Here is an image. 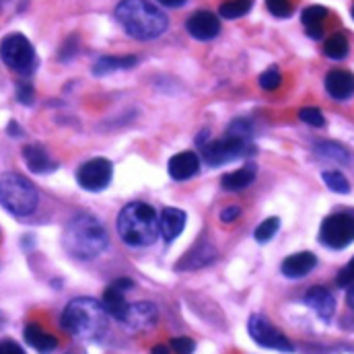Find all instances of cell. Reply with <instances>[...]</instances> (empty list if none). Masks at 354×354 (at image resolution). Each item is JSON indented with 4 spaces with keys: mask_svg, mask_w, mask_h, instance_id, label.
Wrapping results in <instances>:
<instances>
[{
    "mask_svg": "<svg viewBox=\"0 0 354 354\" xmlns=\"http://www.w3.org/2000/svg\"><path fill=\"white\" fill-rule=\"evenodd\" d=\"M185 29L194 39L208 41V39H214L221 33V21L210 10H198L185 21Z\"/></svg>",
    "mask_w": 354,
    "mask_h": 354,
    "instance_id": "cell-11",
    "label": "cell"
},
{
    "mask_svg": "<svg viewBox=\"0 0 354 354\" xmlns=\"http://www.w3.org/2000/svg\"><path fill=\"white\" fill-rule=\"evenodd\" d=\"M0 58L8 68L21 75H29L35 68V50L21 33H10L0 41Z\"/></svg>",
    "mask_w": 354,
    "mask_h": 354,
    "instance_id": "cell-6",
    "label": "cell"
},
{
    "mask_svg": "<svg viewBox=\"0 0 354 354\" xmlns=\"http://www.w3.org/2000/svg\"><path fill=\"white\" fill-rule=\"evenodd\" d=\"M23 157H25L27 167L33 174H50L56 169V163L50 159V155L46 153V149L41 145H27L23 149Z\"/></svg>",
    "mask_w": 354,
    "mask_h": 354,
    "instance_id": "cell-18",
    "label": "cell"
},
{
    "mask_svg": "<svg viewBox=\"0 0 354 354\" xmlns=\"http://www.w3.org/2000/svg\"><path fill=\"white\" fill-rule=\"evenodd\" d=\"M130 330H149L157 324V307L153 303H130L122 319Z\"/></svg>",
    "mask_w": 354,
    "mask_h": 354,
    "instance_id": "cell-12",
    "label": "cell"
},
{
    "mask_svg": "<svg viewBox=\"0 0 354 354\" xmlns=\"http://www.w3.org/2000/svg\"><path fill=\"white\" fill-rule=\"evenodd\" d=\"M319 241L330 250H344L354 241V214L334 212L324 218Z\"/></svg>",
    "mask_w": 354,
    "mask_h": 354,
    "instance_id": "cell-7",
    "label": "cell"
},
{
    "mask_svg": "<svg viewBox=\"0 0 354 354\" xmlns=\"http://www.w3.org/2000/svg\"><path fill=\"white\" fill-rule=\"evenodd\" d=\"M278 227H280V218H276V216L266 218L264 223L256 229V233H254L256 241H260V243H268V241L278 233Z\"/></svg>",
    "mask_w": 354,
    "mask_h": 354,
    "instance_id": "cell-27",
    "label": "cell"
},
{
    "mask_svg": "<svg viewBox=\"0 0 354 354\" xmlns=\"http://www.w3.org/2000/svg\"><path fill=\"white\" fill-rule=\"evenodd\" d=\"M307 35H309L311 39H322V37H324V25H319V27H309V29H307Z\"/></svg>",
    "mask_w": 354,
    "mask_h": 354,
    "instance_id": "cell-37",
    "label": "cell"
},
{
    "mask_svg": "<svg viewBox=\"0 0 354 354\" xmlns=\"http://www.w3.org/2000/svg\"><path fill=\"white\" fill-rule=\"evenodd\" d=\"M25 340L29 346H33L37 353L41 354H50L58 348V340L52 334H48L44 328H39L37 324H29L25 328Z\"/></svg>",
    "mask_w": 354,
    "mask_h": 354,
    "instance_id": "cell-20",
    "label": "cell"
},
{
    "mask_svg": "<svg viewBox=\"0 0 354 354\" xmlns=\"http://www.w3.org/2000/svg\"><path fill=\"white\" fill-rule=\"evenodd\" d=\"M202 147V159L210 165V167H218L225 163H231L237 157H243L250 153V140L243 138H235V136H225L223 140H214V142H206L200 145Z\"/></svg>",
    "mask_w": 354,
    "mask_h": 354,
    "instance_id": "cell-8",
    "label": "cell"
},
{
    "mask_svg": "<svg viewBox=\"0 0 354 354\" xmlns=\"http://www.w3.org/2000/svg\"><path fill=\"white\" fill-rule=\"evenodd\" d=\"M239 214H241V208H239V206H227V208L221 212V221H223V223H233Z\"/></svg>",
    "mask_w": 354,
    "mask_h": 354,
    "instance_id": "cell-36",
    "label": "cell"
},
{
    "mask_svg": "<svg viewBox=\"0 0 354 354\" xmlns=\"http://www.w3.org/2000/svg\"><path fill=\"white\" fill-rule=\"evenodd\" d=\"M62 328L81 340H97L107 330V311L101 301L81 297L66 305L62 313Z\"/></svg>",
    "mask_w": 354,
    "mask_h": 354,
    "instance_id": "cell-4",
    "label": "cell"
},
{
    "mask_svg": "<svg viewBox=\"0 0 354 354\" xmlns=\"http://www.w3.org/2000/svg\"><path fill=\"white\" fill-rule=\"evenodd\" d=\"M113 177V167L107 159H91L77 171V181L87 192H101L109 185Z\"/></svg>",
    "mask_w": 354,
    "mask_h": 354,
    "instance_id": "cell-10",
    "label": "cell"
},
{
    "mask_svg": "<svg viewBox=\"0 0 354 354\" xmlns=\"http://www.w3.org/2000/svg\"><path fill=\"white\" fill-rule=\"evenodd\" d=\"M169 346L176 354H192L196 351V342L192 338H174Z\"/></svg>",
    "mask_w": 354,
    "mask_h": 354,
    "instance_id": "cell-31",
    "label": "cell"
},
{
    "mask_svg": "<svg viewBox=\"0 0 354 354\" xmlns=\"http://www.w3.org/2000/svg\"><path fill=\"white\" fill-rule=\"evenodd\" d=\"M254 179H256V167L248 165V167H241V169H237L233 174H227L221 183L229 192H239V189H245L248 185H252Z\"/></svg>",
    "mask_w": 354,
    "mask_h": 354,
    "instance_id": "cell-21",
    "label": "cell"
},
{
    "mask_svg": "<svg viewBox=\"0 0 354 354\" xmlns=\"http://www.w3.org/2000/svg\"><path fill=\"white\" fill-rule=\"evenodd\" d=\"M200 169V159L196 153L192 151H183V153H177L169 159L167 163V171L169 177H174L176 181H185L189 177H194Z\"/></svg>",
    "mask_w": 354,
    "mask_h": 354,
    "instance_id": "cell-15",
    "label": "cell"
},
{
    "mask_svg": "<svg viewBox=\"0 0 354 354\" xmlns=\"http://www.w3.org/2000/svg\"><path fill=\"white\" fill-rule=\"evenodd\" d=\"M266 4H268V10H270L274 17L286 19V17L292 15V4H290L288 0H266Z\"/></svg>",
    "mask_w": 354,
    "mask_h": 354,
    "instance_id": "cell-30",
    "label": "cell"
},
{
    "mask_svg": "<svg viewBox=\"0 0 354 354\" xmlns=\"http://www.w3.org/2000/svg\"><path fill=\"white\" fill-rule=\"evenodd\" d=\"M280 83H282V77H280V71L276 66H270L268 71L260 75V87L264 91H276L280 87Z\"/></svg>",
    "mask_w": 354,
    "mask_h": 354,
    "instance_id": "cell-29",
    "label": "cell"
},
{
    "mask_svg": "<svg viewBox=\"0 0 354 354\" xmlns=\"http://www.w3.org/2000/svg\"><path fill=\"white\" fill-rule=\"evenodd\" d=\"M348 305L354 309V282L351 284V290H348Z\"/></svg>",
    "mask_w": 354,
    "mask_h": 354,
    "instance_id": "cell-40",
    "label": "cell"
},
{
    "mask_svg": "<svg viewBox=\"0 0 354 354\" xmlns=\"http://www.w3.org/2000/svg\"><path fill=\"white\" fill-rule=\"evenodd\" d=\"M37 189L29 179L17 174L0 176V206L4 210L15 216H29L37 208Z\"/></svg>",
    "mask_w": 354,
    "mask_h": 354,
    "instance_id": "cell-5",
    "label": "cell"
},
{
    "mask_svg": "<svg viewBox=\"0 0 354 354\" xmlns=\"http://www.w3.org/2000/svg\"><path fill=\"white\" fill-rule=\"evenodd\" d=\"M319 153H324V155H328V157H334V159H338L340 163H346V161H348V153H346L344 149H340L338 145L326 142V145L319 147Z\"/></svg>",
    "mask_w": 354,
    "mask_h": 354,
    "instance_id": "cell-32",
    "label": "cell"
},
{
    "mask_svg": "<svg viewBox=\"0 0 354 354\" xmlns=\"http://www.w3.org/2000/svg\"><path fill=\"white\" fill-rule=\"evenodd\" d=\"M0 354H27V353L21 348V344H17V342H12V340H2V342H0Z\"/></svg>",
    "mask_w": 354,
    "mask_h": 354,
    "instance_id": "cell-35",
    "label": "cell"
},
{
    "mask_svg": "<svg viewBox=\"0 0 354 354\" xmlns=\"http://www.w3.org/2000/svg\"><path fill=\"white\" fill-rule=\"evenodd\" d=\"M324 54L332 60H344L348 56V39L344 33H334L326 46H324Z\"/></svg>",
    "mask_w": 354,
    "mask_h": 354,
    "instance_id": "cell-23",
    "label": "cell"
},
{
    "mask_svg": "<svg viewBox=\"0 0 354 354\" xmlns=\"http://www.w3.org/2000/svg\"><path fill=\"white\" fill-rule=\"evenodd\" d=\"M254 6V0H229V2H223L218 12L221 17L225 19H239L243 15H248Z\"/></svg>",
    "mask_w": 354,
    "mask_h": 354,
    "instance_id": "cell-24",
    "label": "cell"
},
{
    "mask_svg": "<svg viewBox=\"0 0 354 354\" xmlns=\"http://www.w3.org/2000/svg\"><path fill=\"white\" fill-rule=\"evenodd\" d=\"M248 332L250 336L264 348L270 351H278V353H292L295 346L290 344V340L280 332L276 330L266 317L262 315H252L250 317V324H248Z\"/></svg>",
    "mask_w": 354,
    "mask_h": 354,
    "instance_id": "cell-9",
    "label": "cell"
},
{
    "mask_svg": "<svg viewBox=\"0 0 354 354\" xmlns=\"http://www.w3.org/2000/svg\"><path fill=\"white\" fill-rule=\"evenodd\" d=\"M157 2H161V4H163V6H167V8H177V6L185 4L187 0H157Z\"/></svg>",
    "mask_w": 354,
    "mask_h": 354,
    "instance_id": "cell-38",
    "label": "cell"
},
{
    "mask_svg": "<svg viewBox=\"0 0 354 354\" xmlns=\"http://www.w3.org/2000/svg\"><path fill=\"white\" fill-rule=\"evenodd\" d=\"M17 99H19L23 105H31V103H33V87L27 85V83H19V85H17Z\"/></svg>",
    "mask_w": 354,
    "mask_h": 354,
    "instance_id": "cell-34",
    "label": "cell"
},
{
    "mask_svg": "<svg viewBox=\"0 0 354 354\" xmlns=\"http://www.w3.org/2000/svg\"><path fill=\"white\" fill-rule=\"evenodd\" d=\"M324 183H326L334 194H348V192H351L348 179L342 176L340 171H326V174H324Z\"/></svg>",
    "mask_w": 354,
    "mask_h": 354,
    "instance_id": "cell-26",
    "label": "cell"
},
{
    "mask_svg": "<svg viewBox=\"0 0 354 354\" xmlns=\"http://www.w3.org/2000/svg\"><path fill=\"white\" fill-rule=\"evenodd\" d=\"M118 233L130 248H147L159 237V214L145 202H130L118 214Z\"/></svg>",
    "mask_w": 354,
    "mask_h": 354,
    "instance_id": "cell-3",
    "label": "cell"
},
{
    "mask_svg": "<svg viewBox=\"0 0 354 354\" xmlns=\"http://www.w3.org/2000/svg\"><path fill=\"white\" fill-rule=\"evenodd\" d=\"M183 227H185V212L179 208H165L163 214L159 216V233L167 243L176 241L181 235Z\"/></svg>",
    "mask_w": 354,
    "mask_h": 354,
    "instance_id": "cell-17",
    "label": "cell"
},
{
    "mask_svg": "<svg viewBox=\"0 0 354 354\" xmlns=\"http://www.w3.org/2000/svg\"><path fill=\"white\" fill-rule=\"evenodd\" d=\"M151 354H169V346H165V344H159V346H155Z\"/></svg>",
    "mask_w": 354,
    "mask_h": 354,
    "instance_id": "cell-39",
    "label": "cell"
},
{
    "mask_svg": "<svg viewBox=\"0 0 354 354\" xmlns=\"http://www.w3.org/2000/svg\"><path fill=\"white\" fill-rule=\"evenodd\" d=\"M317 266V258L311 252H301V254H292L288 256L282 264H280V272L295 280V278H305L313 268Z\"/></svg>",
    "mask_w": 354,
    "mask_h": 354,
    "instance_id": "cell-16",
    "label": "cell"
},
{
    "mask_svg": "<svg viewBox=\"0 0 354 354\" xmlns=\"http://www.w3.org/2000/svg\"><path fill=\"white\" fill-rule=\"evenodd\" d=\"M328 17V8L326 6H309V8H305L303 10V15H301V21H303V25L309 29V27H319L322 23H324V19Z\"/></svg>",
    "mask_w": 354,
    "mask_h": 354,
    "instance_id": "cell-25",
    "label": "cell"
},
{
    "mask_svg": "<svg viewBox=\"0 0 354 354\" xmlns=\"http://www.w3.org/2000/svg\"><path fill=\"white\" fill-rule=\"evenodd\" d=\"M62 243L75 260H93L107 248V233L103 225L91 214H77L64 229Z\"/></svg>",
    "mask_w": 354,
    "mask_h": 354,
    "instance_id": "cell-2",
    "label": "cell"
},
{
    "mask_svg": "<svg viewBox=\"0 0 354 354\" xmlns=\"http://www.w3.org/2000/svg\"><path fill=\"white\" fill-rule=\"evenodd\" d=\"M326 91L332 99L344 101L354 95V75L351 71L336 68L326 75Z\"/></svg>",
    "mask_w": 354,
    "mask_h": 354,
    "instance_id": "cell-13",
    "label": "cell"
},
{
    "mask_svg": "<svg viewBox=\"0 0 354 354\" xmlns=\"http://www.w3.org/2000/svg\"><path fill=\"white\" fill-rule=\"evenodd\" d=\"M299 120L309 124V126H313V128H324L326 126V118H324V113L317 107H303L299 111Z\"/></svg>",
    "mask_w": 354,
    "mask_h": 354,
    "instance_id": "cell-28",
    "label": "cell"
},
{
    "mask_svg": "<svg viewBox=\"0 0 354 354\" xmlns=\"http://www.w3.org/2000/svg\"><path fill=\"white\" fill-rule=\"evenodd\" d=\"M103 307H105V311H107V315H111V317H115L118 322H122L124 319V315H126V311H128V301H126V290H122V288H118L113 282L105 288V292H103Z\"/></svg>",
    "mask_w": 354,
    "mask_h": 354,
    "instance_id": "cell-19",
    "label": "cell"
},
{
    "mask_svg": "<svg viewBox=\"0 0 354 354\" xmlns=\"http://www.w3.org/2000/svg\"><path fill=\"white\" fill-rule=\"evenodd\" d=\"M134 64H138V58L136 56H105L101 60H97L93 73L97 77L101 75H107L111 71H120V68H132Z\"/></svg>",
    "mask_w": 354,
    "mask_h": 354,
    "instance_id": "cell-22",
    "label": "cell"
},
{
    "mask_svg": "<svg viewBox=\"0 0 354 354\" xmlns=\"http://www.w3.org/2000/svg\"><path fill=\"white\" fill-rule=\"evenodd\" d=\"M115 19L124 31L136 39H155L165 33L167 15L149 0H122L115 6Z\"/></svg>",
    "mask_w": 354,
    "mask_h": 354,
    "instance_id": "cell-1",
    "label": "cell"
},
{
    "mask_svg": "<svg viewBox=\"0 0 354 354\" xmlns=\"http://www.w3.org/2000/svg\"><path fill=\"white\" fill-rule=\"evenodd\" d=\"M353 19H354V6H353Z\"/></svg>",
    "mask_w": 354,
    "mask_h": 354,
    "instance_id": "cell-41",
    "label": "cell"
},
{
    "mask_svg": "<svg viewBox=\"0 0 354 354\" xmlns=\"http://www.w3.org/2000/svg\"><path fill=\"white\" fill-rule=\"evenodd\" d=\"M305 303L324 319V322H330L332 315H334V309H336V299L334 295L324 288V286H313L307 290L305 295Z\"/></svg>",
    "mask_w": 354,
    "mask_h": 354,
    "instance_id": "cell-14",
    "label": "cell"
},
{
    "mask_svg": "<svg viewBox=\"0 0 354 354\" xmlns=\"http://www.w3.org/2000/svg\"><path fill=\"white\" fill-rule=\"evenodd\" d=\"M336 282H338V286H342V288H346V286H351L354 282V258L348 262V264L344 266L342 270H340V274H338V278H336Z\"/></svg>",
    "mask_w": 354,
    "mask_h": 354,
    "instance_id": "cell-33",
    "label": "cell"
}]
</instances>
